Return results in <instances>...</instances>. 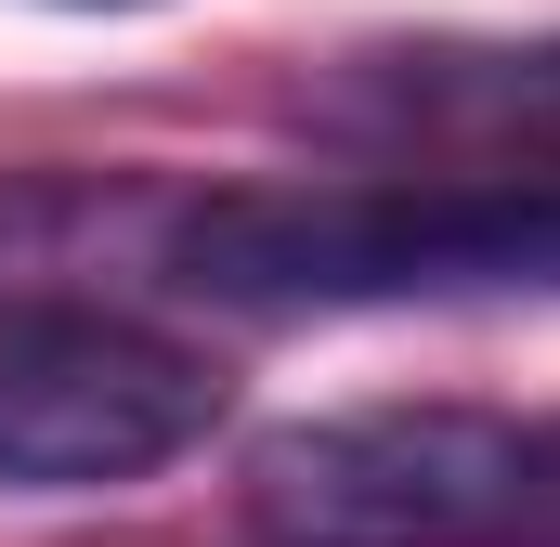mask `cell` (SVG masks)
Returning <instances> with one entry per match:
<instances>
[{
	"mask_svg": "<svg viewBox=\"0 0 560 547\" xmlns=\"http://www.w3.org/2000/svg\"><path fill=\"white\" fill-rule=\"evenodd\" d=\"M235 509L261 547H560V417L352 405L248 443Z\"/></svg>",
	"mask_w": 560,
	"mask_h": 547,
	"instance_id": "7a4b0ae2",
	"label": "cell"
},
{
	"mask_svg": "<svg viewBox=\"0 0 560 547\" xmlns=\"http://www.w3.org/2000/svg\"><path fill=\"white\" fill-rule=\"evenodd\" d=\"M300 118L352 170H443V183H560V39H392L339 53Z\"/></svg>",
	"mask_w": 560,
	"mask_h": 547,
	"instance_id": "277c9868",
	"label": "cell"
},
{
	"mask_svg": "<svg viewBox=\"0 0 560 547\" xmlns=\"http://www.w3.org/2000/svg\"><path fill=\"white\" fill-rule=\"evenodd\" d=\"M222 430V365L118 300H0V496H105Z\"/></svg>",
	"mask_w": 560,
	"mask_h": 547,
	"instance_id": "3957f363",
	"label": "cell"
},
{
	"mask_svg": "<svg viewBox=\"0 0 560 547\" xmlns=\"http://www.w3.org/2000/svg\"><path fill=\"white\" fill-rule=\"evenodd\" d=\"M79 13H131V0H79Z\"/></svg>",
	"mask_w": 560,
	"mask_h": 547,
	"instance_id": "5b68a950",
	"label": "cell"
},
{
	"mask_svg": "<svg viewBox=\"0 0 560 547\" xmlns=\"http://www.w3.org/2000/svg\"><path fill=\"white\" fill-rule=\"evenodd\" d=\"M143 287L222 313H469L560 300V183L313 170V183H170Z\"/></svg>",
	"mask_w": 560,
	"mask_h": 547,
	"instance_id": "6da1fadb",
	"label": "cell"
}]
</instances>
